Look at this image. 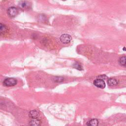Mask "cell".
I'll use <instances>...</instances> for the list:
<instances>
[{
    "label": "cell",
    "instance_id": "4fadbf2b",
    "mask_svg": "<svg viewBox=\"0 0 126 126\" xmlns=\"http://www.w3.org/2000/svg\"><path fill=\"white\" fill-rule=\"evenodd\" d=\"M54 80L55 82H62L63 80V78L62 77H55L54 79H53Z\"/></svg>",
    "mask_w": 126,
    "mask_h": 126
},
{
    "label": "cell",
    "instance_id": "8992f818",
    "mask_svg": "<svg viewBox=\"0 0 126 126\" xmlns=\"http://www.w3.org/2000/svg\"><path fill=\"white\" fill-rule=\"evenodd\" d=\"M39 116V113L35 110H32L29 113V116L32 119L37 118Z\"/></svg>",
    "mask_w": 126,
    "mask_h": 126
},
{
    "label": "cell",
    "instance_id": "7a4b0ae2",
    "mask_svg": "<svg viewBox=\"0 0 126 126\" xmlns=\"http://www.w3.org/2000/svg\"><path fill=\"white\" fill-rule=\"evenodd\" d=\"M72 39L71 36L68 34H63L60 37L61 41L64 44L69 43Z\"/></svg>",
    "mask_w": 126,
    "mask_h": 126
},
{
    "label": "cell",
    "instance_id": "8fae6325",
    "mask_svg": "<svg viewBox=\"0 0 126 126\" xmlns=\"http://www.w3.org/2000/svg\"><path fill=\"white\" fill-rule=\"evenodd\" d=\"M28 5H29V4L25 1H21L20 4H19V6L22 8H27V7H28Z\"/></svg>",
    "mask_w": 126,
    "mask_h": 126
},
{
    "label": "cell",
    "instance_id": "9c48e42d",
    "mask_svg": "<svg viewBox=\"0 0 126 126\" xmlns=\"http://www.w3.org/2000/svg\"><path fill=\"white\" fill-rule=\"evenodd\" d=\"M98 124V122L97 120H96L95 119H92L90 121H89L88 122L87 125L88 126H97Z\"/></svg>",
    "mask_w": 126,
    "mask_h": 126
},
{
    "label": "cell",
    "instance_id": "277c9868",
    "mask_svg": "<svg viewBox=\"0 0 126 126\" xmlns=\"http://www.w3.org/2000/svg\"><path fill=\"white\" fill-rule=\"evenodd\" d=\"M94 84L97 87L101 89L104 88L105 87V83L104 80L97 79L94 81Z\"/></svg>",
    "mask_w": 126,
    "mask_h": 126
},
{
    "label": "cell",
    "instance_id": "9a60e30c",
    "mask_svg": "<svg viewBox=\"0 0 126 126\" xmlns=\"http://www.w3.org/2000/svg\"><path fill=\"white\" fill-rule=\"evenodd\" d=\"M123 50H124V51H125V47H124Z\"/></svg>",
    "mask_w": 126,
    "mask_h": 126
},
{
    "label": "cell",
    "instance_id": "5b68a950",
    "mask_svg": "<svg viewBox=\"0 0 126 126\" xmlns=\"http://www.w3.org/2000/svg\"><path fill=\"white\" fill-rule=\"evenodd\" d=\"M107 84L109 86H114L118 84V81L114 78H110L108 79Z\"/></svg>",
    "mask_w": 126,
    "mask_h": 126
},
{
    "label": "cell",
    "instance_id": "52a82bcc",
    "mask_svg": "<svg viewBox=\"0 0 126 126\" xmlns=\"http://www.w3.org/2000/svg\"><path fill=\"white\" fill-rule=\"evenodd\" d=\"M41 124V122L39 120L37 119V118L32 119V120L30 122V125L31 126H39Z\"/></svg>",
    "mask_w": 126,
    "mask_h": 126
},
{
    "label": "cell",
    "instance_id": "3957f363",
    "mask_svg": "<svg viewBox=\"0 0 126 126\" xmlns=\"http://www.w3.org/2000/svg\"><path fill=\"white\" fill-rule=\"evenodd\" d=\"M18 13V10L15 7H10L7 9V14L8 16L10 17H14Z\"/></svg>",
    "mask_w": 126,
    "mask_h": 126
},
{
    "label": "cell",
    "instance_id": "5bb4252c",
    "mask_svg": "<svg viewBox=\"0 0 126 126\" xmlns=\"http://www.w3.org/2000/svg\"><path fill=\"white\" fill-rule=\"evenodd\" d=\"M97 79H101V80H104L108 79V77L105 75H99L97 77Z\"/></svg>",
    "mask_w": 126,
    "mask_h": 126
},
{
    "label": "cell",
    "instance_id": "7c38bea8",
    "mask_svg": "<svg viewBox=\"0 0 126 126\" xmlns=\"http://www.w3.org/2000/svg\"><path fill=\"white\" fill-rule=\"evenodd\" d=\"M73 67H74V68H76L77 69H78V70H80L83 69L82 66H81L79 63H74L73 64Z\"/></svg>",
    "mask_w": 126,
    "mask_h": 126
},
{
    "label": "cell",
    "instance_id": "ba28073f",
    "mask_svg": "<svg viewBox=\"0 0 126 126\" xmlns=\"http://www.w3.org/2000/svg\"><path fill=\"white\" fill-rule=\"evenodd\" d=\"M7 31V27L3 24L0 23V34H3Z\"/></svg>",
    "mask_w": 126,
    "mask_h": 126
},
{
    "label": "cell",
    "instance_id": "30bf717a",
    "mask_svg": "<svg viewBox=\"0 0 126 126\" xmlns=\"http://www.w3.org/2000/svg\"><path fill=\"white\" fill-rule=\"evenodd\" d=\"M119 63L121 65L126 66V57L125 56H123L120 58L119 60Z\"/></svg>",
    "mask_w": 126,
    "mask_h": 126
},
{
    "label": "cell",
    "instance_id": "2e32d148",
    "mask_svg": "<svg viewBox=\"0 0 126 126\" xmlns=\"http://www.w3.org/2000/svg\"><path fill=\"white\" fill-rule=\"evenodd\" d=\"M63 0V1H65V0Z\"/></svg>",
    "mask_w": 126,
    "mask_h": 126
},
{
    "label": "cell",
    "instance_id": "6da1fadb",
    "mask_svg": "<svg viewBox=\"0 0 126 126\" xmlns=\"http://www.w3.org/2000/svg\"><path fill=\"white\" fill-rule=\"evenodd\" d=\"M17 80L14 78H7L3 81V85L5 87H12L16 85Z\"/></svg>",
    "mask_w": 126,
    "mask_h": 126
}]
</instances>
